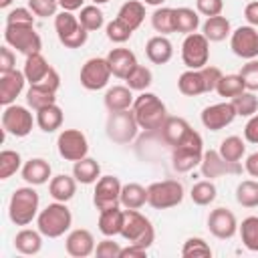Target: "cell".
<instances>
[{"instance_id": "cell-1", "label": "cell", "mask_w": 258, "mask_h": 258, "mask_svg": "<svg viewBox=\"0 0 258 258\" xmlns=\"http://www.w3.org/2000/svg\"><path fill=\"white\" fill-rule=\"evenodd\" d=\"M131 109L135 113V119H137L139 127L149 131V133H157L161 129V125L165 123V119L169 117L165 103L155 93H149V91L139 93L135 97Z\"/></svg>"}, {"instance_id": "cell-2", "label": "cell", "mask_w": 258, "mask_h": 258, "mask_svg": "<svg viewBox=\"0 0 258 258\" xmlns=\"http://www.w3.org/2000/svg\"><path fill=\"white\" fill-rule=\"evenodd\" d=\"M204 157V139L196 129H189L183 139L171 147V167L177 173H187L202 163Z\"/></svg>"}, {"instance_id": "cell-3", "label": "cell", "mask_w": 258, "mask_h": 258, "mask_svg": "<svg viewBox=\"0 0 258 258\" xmlns=\"http://www.w3.org/2000/svg\"><path fill=\"white\" fill-rule=\"evenodd\" d=\"M40 198L34 185L16 187L8 202V218L14 226H28L40 212Z\"/></svg>"}, {"instance_id": "cell-4", "label": "cell", "mask_w": 258, "mask_h": 258, "mask_svg": "<svg viewBox=\"0 0 258 258\" xmlns=\"http://www.w3.org/2000/svg\"><path fill=\"white\" fill-rule=\"evenodd\" d=\"M224 73L218 67L206 64L204 69H187L177 77V89L185 97H198L216 91V85Z\"/></svg>"}, {"instance_id": "cell-5", "label": "cell", "mask_w": 258, "mask_h": 258, "mask_svg": "<svg viewBox=\"0 0 258 258\" xmlns=\"http://www.w3.org/2000/svg\"><path fill=\"white\" fill-rule=\"evenodd\" d=\"M73 226V214L64 202H52L36 216V228L44 238H60Z\"/></svg>"}, {"instance_id": "cell-6", "label": "cell", "mask_w": 258, "mask_h": 258, "mask_svg": "<svg viewBox=\"0 0 258 258\" xmlns=\"http://www.w3.org/2000/svg\"><path fill=\"white\" fill-rule=\"evenodd\" d=\"M121 238L127 244H137V246L149 250V246L155 242V228L149 222V218L143 216L139 210H125Z\"/></svg>"}, {"instance_id": "cell-7", "label": "cell", "mask_w": 258, "mask_h": 258, "mask_svg": "<svg viewBox=\"0 0 258 258\" xmlns=\"http://www.w3.org/2000/svg\"><path fill=\"white\" fill-rule=\"evenodd\" d=\"M139 123L135 119L133 109H125V111H111L105 123V133L107 137L117 143V145H129L137 133H139Z\"/></svg>"}, {"instance_id": "cell-8", "label": "cell", "mask_w": 258, "mask_h": 258, "mask_svg": "<svg viewBox=\"0 0 258 258\" xmlns=\"http://www.w3.org/2000/svg\"><path fill=\"white\" fill-rule=\"evenodd\" d=\"M4 42L24 56L42 50V38L36 32L34 24H6Z\"/></svg>"}, {"instance_id": "cell-9", "label": "cell", "mask_w": 258, "mask_h": 258, "mask_svg": "<svg viewBox=\"0 0 258 258\" xmlns=\"http://www.w3.org/2000/svg\"><path fill=\"white\" fill-rule=\"evenodd\" d=\"M54 30L64 48H81L89 38V30L81 24L79 16L69 10H60L54 16Z\"/></svg>"}, {"instance_id": "cell-10", "label": "cell", "mask_w": 258, "mask_h": 258, "mask_svg": "<svg viewBox=\"0 0 258 258\" xmlns=\"http://www.w3.org/2000/svg\"><path fill=\"white\" fill-rule=\"evenodd\" d=\"M183 185L177 179H163V181H153L147 185V204L153 210H169L175 208L183 202Z\"/></svg>"}, {"instance_id": "cell-11", "label": "cell", "mask_w": 258, "mask_h": 258, "mask_svg": "<svg viewBox=\"0 0 258 258\" xmlns=\"http://www.w3.org/2000/svg\"><path fill=\"white\" fill-rule=\"evenodd\" d=\"M36 123V115L30 113V107L24 105H6L2 111V131L12 137H26L30 135Z\"/></svg>"}, {"instance_id": "cell-12", "label": "cell", "mask_w": 258, "mask_h": 258, "mask_svg": "<svg viewBox=\"0 0 258 258\" xmlns=\"http://www.w3.org/2000/svg\"><path fill=\"white\" fill-rule=\"evenodd\" d=\"M56 151L67 161H79L89 155V139L81 129H62L56 137Z\"/></svg>"}, {"instance_id": "cell-13", "label": "cell", "mask_w": 258, "mask_h": 258, "mask_svg": "<svg viewBox=\"0 0 258 258\" xmlns=\"http://www.w3.org/2000/svg\"><path fill=\"white\" fill-rule=\"evenodd\" d=\"M181 60L187 69H204L210 60V40L202 32H191L181 42Z\"/></svg>"}, {"instance_id": "cell-14", "label": "cell", "mask_w": 258, "mask_h": 258, "mask_svg": "<svg viewBox=\"0 0 258 258\" xmlns=\"http://www.w3.org/2000/svg\"><path fill=\"white\" fill-rule=\"evenodd\" d=\"M111 77H113L111 67H109L107 58H103V56H93V58L85 60V64L81 67V73H79L81 85L87 91H101V89H105L109 85Z\"/></svg>"}, {"instance_id": "cell-15", "label": "cell", "mask_w": 258, "mask_h": 258, "mask_svg": "<svg viewBox=\"0 0 258 258\" xmlns=\"http://www.w3.org/2000/svg\"><path fill=\"white\" fill-rule=\"evenodd\" d=\"M121 187L123 183L119 181L117 175H101L95 181V191H93V206L101 212L107 208L121 206Z\"/></svg>"}, {"instance_id": "cell-16", "label": "cell", "mask_w": 258, "mask_h": 258, "mask_svg": "<svg viewBox=\"0 0 258 258\" xmlns=\"http://www.w3.org/2000/svg\"><path fill=\"white\" fill-rule=\"evenodd\" d=\"M230 48L238 58L252 60L258 56V30L250 24L238 26L230 34Z\"/></svg>"}, {"instance_id": "cell-17", "label": "cell", "mask_w": 258, "mask_h": 258, "mask_svg": "<svg viewBox=\"0 0 258 258\" xmlns=\"http://www.w3.org/2000/svg\"><path fill=\"white\" fill-rule=\"evenodd\" d=\"M200 171L206 179H216L222 175H238V173H242V163L226 161L218 149H208V151H204Z\"/></svg>"}, {"instance_id": "cell-18", "label": "cell", "mask_w": 258, "mask_h": 258, "mask_svg": "<svg viewBox=\"0 0 258 258\" xmlns=\"http://www.w3.org/2000/svg\"><path fill=\"white\" fill-rule=\"evenodd\" d=\"M236 117H238V115H236V109H234L232 101H222V103L208 105V107L202 111V115H200L202 125H204L206 129H210V131H220V129L232 125Z\"/></svg>"}, {"instance_id": "cell-19", "label": "cell", "mask_w": 258, "mask_h": 258, "mask_svg": "<svg viewBox=\"0 0 258 258\" xmlns=\"http://www.w3.org/2000/svg\"><path fill=\"white\" fill-rule=\"evenodd\" d=\"M208 230L218 240H230L238 232V220L228 208H214L208 216Z\"/></svg>"}, {"instance_id": "cell-20", "label": "cell", "mask_w": 258, "mask_h": 258, "mask_svg": "<svg viewBox=\"0 0 258 258\" xmlns=\"http://www.w3.org/2000/svg\"><path fill=\"white\" fill-rule=\"evenodd\" d=\"M95 248H97L95 236L87 228L71 230L67 234V238H64V250L73 258H87V256L95 254Z\"/></svg>"}, {"instance_id": "cell-21", "label": "cell", "mask_w": 258, "mask_h": 258, "mask_svg": "<svg viewBox=\"0 0 258 258\" xmlns=\"http://www.w3.org/2000/svg\"><path fill=\"white\" fill-rule=\"evenodd\" d=\"M107 62H109V67H111V73H113V77H117V79H127L129 75H131V71L139 64L137 62V56H135V52L133 50H129V48H125V46H117V48H111L109 52H107Z\"/></svg>"}, {"instance_id": "cell-22", "label": "cell", "mask_w": 258, "mask_h": 258, "mask_svg": "<svg viewBox=\"0 0 258 258\" xmlns=\"http://www.w3.org/2000/svg\"><path fill=\"white\" fill-rule=\"evenodd\" d=\"M26 77L22 71L14 69L10 73H0V103L6 107V105H12L16 101V97L24 91V85H26Z\"/></svg>"}, {"instance_id": "cell-23", "label": "cell", "mask_w": 258, "mask_h": 258, "mask_svg": "<svg viewBox=\"0 0 258 258\" xmlns=\"http://www.w3.org/2000/svg\"><path fill=\"white\" fill-rule=\"evenodd\" d=\"M20 175H22V179L28 185H34L36 187V185H44L46 181H50L52 167L42 157H30L28 161H24V165L20 169Z\"/></svg>"}, {"instance_id": "cell-24", "label": "cell", "mask_w": 258, "mask_h": 258, "mask_svg": "<svg viewBox=\"0 0 258 258\" xmlns=\"http://www.w3.org/2000/svg\"><path fill=\"white\" fill-rule=\"evenodd\" d=\"M42 238L44 236L40 234L38 228L32 230V228H24L22 226V230H18L16 236H14V240H12V246H14V250L18 254L34 256V254H38L42 250Z\"/></svg>"}, {"instance_id": "cell-25", "label": "cell", "mask_w": 258, "mask_h": 258, "mask_svg": "<svg viewBox=\"0 0 258 258\" xmlns=\"http://www.w3.org/2000/svg\"><path fill=\"white\" fill-rule=\"evenodd\" d=\"M123 222H125V208L123 206H115V208H107L99 212V232L103 236H121L123 230Z\"/></svg>"}, {"instance_id": "cell-26", "label": "cell", "mask_w": 258, "mask_h": 258, "mask_svg": "<svg viewBox=\"0 0 258 258\" xmlns=\"http://www.w3.org/2000/svg\"><path fill=\"white\" fill-rule=\"evenodd\" d=\"M145 54L153 64H165L173 56V44L167 36L155 34L145 42Z\"/></svg>"}, {"instance_id": "cell-27", "label": "cell", "mask_w": 258, "mask_h": 258, "mask_svg": "<svg viewBox=\"0 0 258 258\" xmlns=\"http://www.w3.org/2000/svg\"><path fill=\"white\" fill-rule=\"evenodd\" d=\"M133 91L127 87V85H113L107 89L105 97H103V103L107 107V111H125V109H131L133 107Z\"/></svg>"}, {"instance_id": "cell-28", "label": "cell", "mask_w": 258, "mask_h": 258, "mask_svg": "<svg viewBox=\"0 0 258 258\" xmlns=\"http://www.w3.org/2000/svg\"><path fill=\"white\" fill-rule=\"evenodd\" d=\"M77 179H75V175H67V173H58V175H54V177H50V181H48V194H50V198L52 200H56V202H71L73 198H75V194H77Z\"/></svg>"}, {"instance_id": "cell-29", "label": "cell", "mask_w": 258, "mask_h": 258, "mask_svg": "<svg viewBox=\"0 0 258 258\" xmlns=\"http://www.w3.org/2000/svg\"><path fill=\"white\" fill-rule=\"evenodd\" d=\"M189 129H191V125H189L183 117H167L165 123L161 125V129H159L157 133H159L161 141H163L167 147H173V145H177V143L183 139V135H185Z\"/></svg>"}, {"instance_id": "cell-30", "label": "cell", "mask_w": 258, "mask_h": 258, "mask_svg": "<svg viewBox=\"0 0 258 258\" xmlns=\"http://www.w3.org/2000/svg\"><path fill=\"white\" fill-rule=\"evenodd\" d=\"M34 115H36V125H38V129L44 131V133H54V131H58V129L62 127L64 113H62V109H60L56 103L46 105V107L34 111Z\"/></svg>"}, {"instance_id": "cell-31", "label": "cell", "mask_w": 258, "mask_h": 258, "mask_svg": "<svg viewBox=\"0 0 258 258\" xmlns=\"http://www.w3.org/2000/svg\"><path fill=\"white\" fill-rule=\"evenodd\" d=\"M115 18L121 20L127 28H131L135 32L141 26V22L145 20V4L141 0H127L125 4H121Z\"/></svg>"}, {"instance_id": "cell-32", "label": "cell", "mask_w": 258, "mask_h": 258, "mask_svg": "<svg viewBox=\"0 0 258 258\" xmlns=\"http://www.w3.org/2000/svg\"><path fill=\"white\" fill-rule=\"evenodd\" d=\"M202 34L210 40V42H222L232 34V24L226 16L218 14V16H210L206 18V22L202 24Z\"/></svg>"}, {"instance_id": "cell-33", "label": "cell", "mask_w": 258, "mask_h": 258, "mask_svg": "<svg viewBox=\"0 0 258 258\" xmlns=\"http://www.w3.org/2000/svg\"><path fill=\"white\" fill-rule=\"evenodd\" d=\"M50 69H52V67H50L48 60L42 56V52H34V54H28V56H26L22 73H24L28 85H36V83H40V81L50 73Z\"/></svg>"}, {"instance_id": "cell-34", "label": "cell", "mask_w": 258, "mask_h": 258, "mask_svg": "<svg viewBox=\"0 0 258 258\" xmlns=\"http://www.w3.org/2000/svg\"><path fill=\"white\" fill-rule=\"evenodd\" d=\"M73 175H75V179L79 183L91 185V183H95L101 177V165H99L97 159L87 155V157H83V159L73 163Z\"/></svg>"}, {"instance_id": "cell-35", "label": "cell", "mask_w": 258, "mask_h": 258, "mask_svg": "<svg viewBox=\"0 0 258 258\" xmlns=\"http://www.w3.org/2000/svg\"><path fill=\"white\" fill-rule=\"evenodd\" d=\"M147 204V187L137 181L123 183L121 187V206L125 210H141Z\"/></svg>"}, {"instance_id": "cell-36", "label": "cell", "mask_w": 258, "mask_h": 258, "mask_svg": "<svg viewBox=\"0 0 258 258\" xmlns=\"http://www.w3.org/2000/svg\"><path fill=\"white\" fill-rule=\"evenodd\" d=\"M52 103H56V93L52 89H48L40 83L30 85L26 89V105L32 111H38V109H42L46 105H52Z\"/></svg>"}, {"instance_id": "cell-37", "label": "cell", "mask_w": 258, "mask_h": 258, "mask_svg": "<svg viewBox=\"0 0 258 258\" xmlns=\"http://www.w3.org/2000/svg\"><path fill=\"white\" fill-rule=\"evenodd\" d=\"M175 10V32L187 36L191 32H198L200 28V12L187 6L173 8Z\"/></svg>"}, {"instance_id": "cell-38", "label": "cell", "mask_w": 258, "mask_h": 258, "mask_svg": "<svg viewBox=\"0 0 258 258\" xmlns=\"http://www.w3.org/2000/svg\"><path fill=\"white\" fill-rule=\"evenodd\" d=\"M151 26L157 34H171L175 32V10L169 6H157L151 14Z\"/></svg>"}, {"instance_id": "cell-39", "label": "cell", "mask_w": 258, "mask_h": 258, "mask_svg": "<svg viewBox=\"0 0 258 258\" xmlns=\"http://www.w3.org/2000/svg\"><path fill=\"white\" fill-rule=\"evenodd\" d=\"M244 91H246V85H244L240 73L222 75L220 81H218V85H216V93H218L220 97H224L226 101L234 99L236 95H240V93H244Z\"/></svg>"}, {"instance_id": "cell-40", "label": "cell", "mask_w": 258, "mask_h": 258, "mask_svg": "<svg viewBox=\"0 0 258 258\" xmlns=\"http://www.w3.org/2000/svg\"><path fill=\"white\" fill-rule=\"evenodd\" d=\"M218 151H220V155H222L226 161L240 163L242 157L246 155V139H242V137H238V135H230V137L222 139Z\"/></svg>"}, {"instance_id": "cell-41", "label": "cell", "mask_w": 258, "mask_h": 258, "mask_svg": "<svg viewBox=\"0 0 258 258\" xmlns=\"http://www.w3.org/2000/svg\"><path fill=\"white\" fill-rule=\"evenodd\" d=\"M189 198H191V202L196 206H210L218 198V187H216V183L212 179H202V181L191 185Z\"/></svg>"}, {"instance_id": "cell-42", "label": "cell", "mask_w": 258, "mask_h": 258, "mask_svg": "<svg viewBox=\"0 0 258 258\" xmlns=\"http://www.w3.org/2000/svg\"><path fill=\"white\" fill-rule=\"evenodd\" d=\"M242 244L250 252H258V216H248L238 224Z\"/></svg>"}, {"instance_id": "cell-43", "label": "cell", "mask_w": 258, "mask_h": 258, "mask_svg": "<svg viewBox=\"0 0 258 258\" xmlns=\"http://www.w3.org/2000/svg\"><path fill=\"white\" fill-rule=\"evenodd\" d=\"M236 202L242 208H258V179H244L236 185Z\"/></svg>"}, {"instance_id": "cell-44", "label": "cell", "mask_w": 258, "mask_h": 258, "mask_svg": "<svg viewBox=\"0 0 258 258\" xmlns=\"http://www.w3.org/2000/svg\"><path fill=\"white\" fill-rule=\"evenodd\" d=\"M151 83H153V73H151V69L145 67V64H137V67L131 71V75L125 79V85H127L131 91H139V93L147 91V89L151 87Z\"/></svg>"}, {"instance_id": "cell-45", "label": "cell", "mask_w": 258, "mask_h": 258, "mask_svg": "<svg viewBox=\"0 0 258 258\" xmlns=\"http://www.w3.org/2000/svg\"><path fill=\"white\" fill-rule=\"evenodd\" d=\"M230 101H232L238 117H252L258 113V97L254 91H244Z\"/></svg>"}, {"instance_id": "cell-46", "label": "cell", "mask_w": 258, "mask_h": 258, "mask_svg": "<svg viewBox=\"0 0 258 258\" xmlns=\"http://www.w3.org/2000/svg\"><path fill=\"white\" fill-rule=\"evenodd\" d=\"M22 157L14 149H2L0 151V179L12 177L16 171L22 169Z\"/></svg>"}, {"instance_id": "cell-47", "label": "cell", "mask_w": 258, "mask_h": 258, "mask_svg": "<svg viewBox=\"0 0 258 258\" xmlns=\"http://www.w3.org/2000/svg\"><path fill=\"white\" fill-rule=\"evenodd\" d=\"M79 20H81V24L89 32H95V30H99L105 24V14H103V10L97 4H89V6H83L81 8Z\"/></svg>"}, {"instance_id": "cell-48", "label": "cell", "mask_w": 258, "mask_h": 258, "mask_svg": "<svg viewBox=\"0 0 258 258\" xmlns=\"http://www.w3.org/2000/svg\"><path fill=\"white\" fill-rule=\"evenodd\" d=\"M181 256L183 258H210L212 256V248L210 244L200 238V236H191L183 242L181 246Z\"/></svg>"}, {"instance_id": "cell-49", "label": "cell", "mask_w": 258, "mask_h": 258, "mask_svg": "<svg viewBox=\"0 0 258 258\" xmlns=\"http://www.w3.org/2000/svg\"><path fill=\"white\" fill-rule=\"evenodd\" d=\"M105 32H107V38H109L111 42H115V44L127 42V40L131 38V34H133V30L127 28V26H125L121 20H117V18H113V20L105 26Z\"/></svg>"}, {"instance_id": "cell-50", "label": "cell", "mask_w": 258, "mask_h": 258, "mask_svg": "<svg viewBox=\"0 0 258 258\" xmlns=\"http://www.w3.org/2000/svg\"><path fill=\"white\" fill-rule=\"evenodd\" d=\"M240 77L246 85V91H258V58L248 60L246 64H242L240 69Z\"/></svg>"}, {"instance_id": "cell-51", "label": "cell", "mask_w": 258, "mask_h": 258, "mask_svg": "<svg viewBox=\"0 0 258 258\" xmlns=\"http://www.w3.org/2000/svg\"><path fill=\"white\" fill-rule=\"evenodd\" d=\"M121 250H123V246H121L119 242H115L111 236H105V238L97 244L95 254H97L99 258H121Z\"/></svg>"}, {"instance_id": "cell-52", "label": "cell", "mask_w": 258, "mask_h": 258, "mask_svg": "<svg viewBox=\"0 0 258 258\" xmlns=\"http://www.w3.org/2000/svg\"><path fill=\"white\" fill-rule=\"evenodd\" d=\"M28 8L38 16V18H48L56 16L58 12V0H28Z\"/></svg>"}, {"instance_id": "cell-53", "label": "cell", "mask_w": 258, "mask_h": 258, "mask_svg": "<svg viewBox=\"0 0 258 258\" xmlns=\"http://www.w3.org/2000/svg\"><path fill=\"white\" fill-rule=\"evenodd\" d=\"M34 18H36V14L30 8L20 6L6 14V24H34Z\"/></svg>"}, {"instance_id": "cell-54", "label": "cell", "mask_w": 258, "mask_h": 258, "mask_svg": "<svg viewBox=\"0 0 258 258\" xmlns=\"http://www.w3.org/2000/svg\"><path fill=\"white\" fill-rule=\"evenodd\" d=\"M196 10L206 18L218 16L224 10V0H196Z\"/></svg>"}, {"instance_id": "cell-55", "label": "cell", "mask_w": 258, "mask_h": 258, "mask_svg": "<svg viewBox=\"0 0 258 258\" xmlns=\"http://www.w3.org/2000/svg\"><path fill=\"white\" fill-rule=\"evenodd\" d=\"M16 69V54H14V48L4 44L0 48V73H10Z\"/></svg>"}, {"instance_id": "cell-56", "label": "cell", "mask_w": 258, "mask_h": 258, "mask_svg": "<svg viewBox=\"0 0 258 258\" xmlns=\"http://www.w3.org/2000/svg\"><path fill=\"white\" fill-rule=\"evenodd\" d=\"M244 139L248 143H258V113L248 117V123L244 125Z\"/></svg>"}, {"instance_id": "cell-57", "label": "cell", "mask_w": 258, "mask_h": 258, "mask_svg": "<svg viewBox=\"0 0 258 258\" xmlns=\"http://www.w3.org/2000/svg\"><path fill=\"white\" fill-rule=\"evenodd\" d=\"M147 256V248H141L137 244H127L121 250V258H145Z\"/></svg>"}, {"instance_id": "cell-58", "label": "cell", "mask_w": 258, "mask_h": 258, "mask_svg": "<svg viewBox=\"0 0 258 258\" xmlns=\"http://www.w3.org/2000/svg\"><path fill=\"white\" fill-rule=\"evenodd\" d=\"M244 18H246V22H248L250 26H254V28L258 26V0L246 4V8H244Z\"/></svg>"}, {"instance_id": "cell-59", "label": "cell", "mask_w": 258, "mask_h": 258, "mask_svg": "<svg viewBox=\"0 0 258 258\" xmlns=\"http://www.w3.org/2000/svg\"><path fill=\"white\" fill-rule=\"evenodd\" d=\"M244 171H246L248 175H252V177L258 179V151H254V153H250V155L246 157V161H244Z\"/></svg>"}, {"instance_id": "cell-60", "label": "cell", "mask_w": 258, "mask_h": 258, "mask_svg": "<svg viewBox=\"0 0 258 258\" xmlns=\"http://www.w3.org/2000/svg\"><path fill=\"white\" fill-rule=\"evenodd\" d=\"M85 4V0H58V6L62 10H69V12H75V10H81Z\"/></svg>"}, {"instance_id": "cell-61", "label": "cell", "mask_w": 258, "mask_h": 258, "mask_svg": "<svg viewBox=\"0 0 258 258\" xmlns=\"http://www.w3.org/2000/svg\"><path fill=\"white\" fill-rule=\"evenodd\" d=\"M141 2H143L145 6H155V8H157V6H163V4H165V0H141Z\"/></svg>"}, {"instance_id": "cell-62", "label": "cell", "mask_w": 258, "mask_h": 258, "mask_svg": "<svg viewBox=\"0 0 258 258\" xmlns=\"http://www.w3.org/2000/svg\"><path fill=\"white\" fill-rule=\"evenodd\" d=\"M12 4V0H0V8H8Z\"/></svg>"}, {"instance_id": "cell-63", "label": "cell", "mask_w": 258, "mask_h": 258, "mask_svg": "<svg viewBox=\"0 0 258 258\" xmlns=\"http://www.w3.org/2000/svg\"><path fill=\"white\" fill-rule=\"evenodd\" d=\"M91 2H93V4H97V6H101V4H107L109 0H91Z\"/></svg>"}]
</instances>
